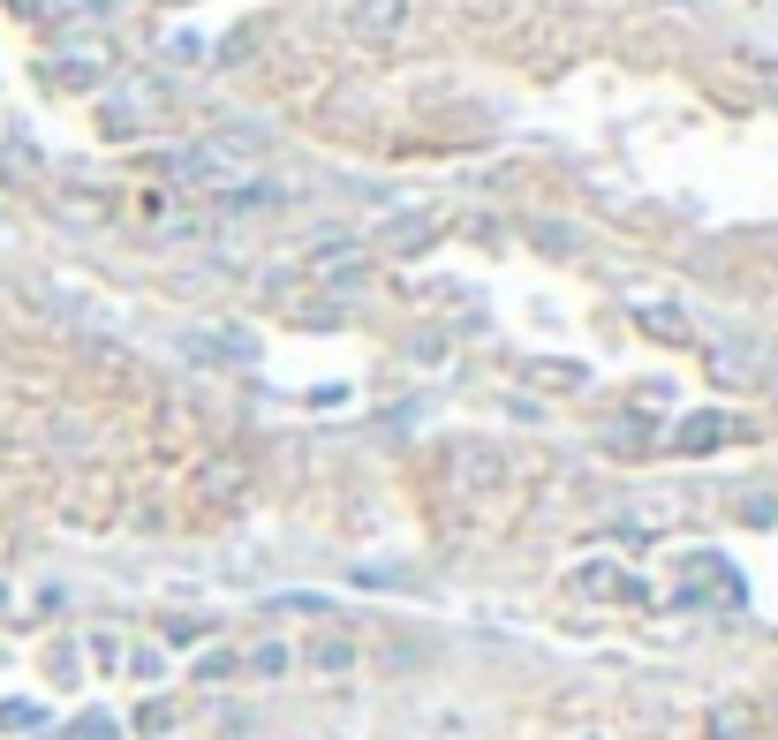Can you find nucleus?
Segmentation results:
<instances>
[{
  "label": "nucleus",
  "mask_w": 778,
  "mask_h": 740,
  "mask_svg": "<svg viewBox=\"0 0 778 740\" xmlns=\"http://www.w3.org/2000/svg\"><path fill=\"white\" fill-rule=\"evenodd\" d=\"M318 280H325V288H355V280H363V258H355V250H325V258H318Z\"/></svg>",
  "instance_id": "obj_5"
},
{
  "label": "nucleus",
  "mask_w": 778,
  "mask_h": 740,
  "mask_svg": "<svg viewBox=\"0 0 778 740\" xmlns=\"http://www.w3.org/2000/svg\"><path fill=\"white\" fill-rule=\"evenodd\" d=\"M347 657H355L347 643H318V665H325V673H347Z\"/></svg>",
  "instance_id": "obj_9"
},
{
  "label": "nucleus",
  "mask_w": 778,
  "mask_h": 740,
  "mask_svg": "<svg viewBox=\"0 0 778 740\" xmlns=\"http://www.w3.org/2000/svg\"><path fill=\"white\" fill-rule=\"evenodd\" d=\"M461 477H469L476 491H491V483L507 477V461H499V454H491V446H469V454H461Z\"/></svg>",
  "instance_id": "obj_4"
},
{
  "label": "nucleus",
  "mask_w": 778,
  "mask_h": 740,
  "mask_svg": "<svg viewBox=\"0 0 778 740\" xmlns=\"http://www.w3.org/2000/svg\"><path fill=\"white\" fill-rule=\"evenodd\" d=\"M69 740H122V733H114V718L91 710V718H76V733H69Z\"/></svg>",
  "instance_id": "obj_7"
},
{
  "label": "nucleus",
  "mask_w": 778,
  "mask_h": 740,
  "mask_svg": "<svg viewBox=\"0 0 778 740\" xmlns=\"http://www.w3.org/2000/svg\"><path fill=\"white\" fill-rule=\"evenodd\" d=\"M272 612H325V597H303L295 590V597H272Z\"/></svg>",
  "instance_id": "obj_10"
},
{
  "label": "nucleus",
  "mask_w": 778,
  "mask_h": 740,
  "mask_svg": "<svg viewBox=\"0 0 778 740\" xmlns=\"http://www.w3.org/2000/svg\"><path fill=\"white\" fill-rule=\"evenodd\" d=\"M726 438V416H688L681 424V446H718Z\"/></svg>",
  "instance_id": "obj_6"
},
{
  "label": "nucleus",
  "mask_w": 778,
  "mask_h": 740,
  "mask_svg": "<svg viewBox=\"0 0 778 740\" xmlns=\"http://www.w3.org/2000/svg\"><path fill=\"white\" fill-rule=\"evenodd\" d=\"M764 84H771V91H778V61H764Z\"/></svg>",
  "instance_id": "obj_11"
},
{
  "label": "nucleus",
  "mask_w": 778,
  "mask_h": 740,
  "mask_svg": "<svg viewBox=\"0 0 778 740\" xmlns=\"http://www.w3.org/2000/svg\"><path fill=\"white\" fill-rule=\"evenodd\" d=\"M635 317H643L657 341H688V317H681L673 303H635Z\"/></svg>",
  "instance_id": "obj_3"
},
{
  "label": "nucleus",
  "mask_w": 778,
  "mask_h": 740,
  "mask_svg": "<svg viewBox=\"0 0 778 740\" xmlns=\"http://www.w3.org/2000/svg\"><path fill=\"white\" fill-rule=\"evenodd\" d=\"M272 205H288V189H272V181H235V189L219 197L227 219H258V212H272Z\"/></svg>",
  "instance_id": "obj_2"
},
{
  "label": "nucleus",
  "mask_w": 778,
  "mask_h": 740,
  "mask_svg": "<svg viewBox=\"0 0 778 740\" xmlns=\"http://www.w3.org/2000/svg\"><path fill=\"white\" fill-rule=\"evenodd\" d=\"M347 31H355V39H393V31H408V0H355V8H347Z\"/></svg>",
  "instance_id": "obj_1"
},
{
  "label": "nucleus",
  "mask_w": 778,
  "mask_h": 740,
  "mask_svg": "<svg viewBox=\"0 0 778 740\" xmlns=\"http://www.w3.org/2000/svg\"><path fill=\"white\" fill-rule=\"evenodd\" d=\"M250 665H258V673H288V643H264Z\"/></svg>",
  "instance_id": "obj_8"
}]
</instances>
